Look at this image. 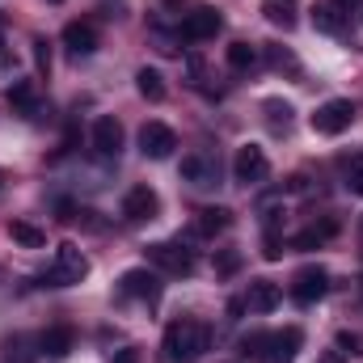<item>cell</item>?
I'll list each match as a JSON object with an SVG mask.
<instances>
[{"label":"cell","mask_w":363,"mask_h":363,"mask_svg":"<svg viewBox=\"0 0 363 363\" xmlns=\"http://www.w3.org/2000/svg\"><path fill=\"white\" fill-rule=\"evenodd\" d=\"M207 347H211V334H207V325H199V321H174V325L165 330V342H161V351H165L169 363L203 359Z\"/></svg>","instance_id":"6da1fadb"},{"label":"cell","mask_w":363,"mask_h":363,"mask_svg":"<svg viewBox=\"0 0 363 363\" xmlns=\"http://www.w3.org/2000/svg\"><path fill=\"white\" fill-rule=\"evenodd\" d=\"M85 274H89V258L81 254L77 241L55 245V262L47 267V287H72V283H81Z\"/></svg>","instance_id":"7a4b0ae2"},{"label":"cell","mask_w":363,"mask_h":363,"mask_svg":"<svg viewBox=\"0 0 363 363\" xmlns=\"http://www.w3.org/2000/svg\"><path fill=\"white\" fill-rule=\"evenodd\" d=\"M144 254H148V262L157 271H165V274H194V267H199L194 262V250H186L182 241H157Z\"/></svg>","instance_id":"3957f363"},{"label":"cell","mask_w":363,"mask_h":363,"mask_svg":"<svg viewBox=\"0 0 363 363\" xmlns=\"http://www.w3.org/2000/svg\"><path fill=\"white\" fill-rule=\"evenodd\" d=\"M351 123H355V106L347 97H330L313 110V131L317 135H342Z\"/></svg>","instance_id":"277c9868"},{"label":"cell","mask_w":363,"mask_h":363,"mask_svg":"<svg viewBox=\"0 0 363 363\" xmlns=\"http://www.w3.org/2000/svg\"><path fill=\"white\" fill-rule=\"evenodd\" d=\"M233 178L241 182V186H262V182L271 178V161H267V152H262L258 144H241L237 157H233Z\"/></svg>","instance_id":"5b68a950"},{"label":"cell","mask_w":363,"mask_h":363,"mask_svg":"<svg viewBox=\"0 0 363 363\" xmlns=\"http://www.w3.org/2000/svg\"><path fill=\"white\" fill-rule=\"evenodd\" d=\"M118 296L140 300V304H157L161 300V279H157V271H148V267H131V271H123V279H118Z\"/></svg>","instance_id":"8992f818"},{"label":"cell","mask_w":363,"mask_h":363,"mask_svg":"<svg viewBox=\"0 0 363 363\" xmlns=\"http://www.w3.org/2000/svg\"><path fill=\"white\" fill-rule=\"evenodd\" d=\"M325 291H330V271H325V267H300L296 279H291V300L304 304V308L317 304Z\"/></svg>","instance_id":"52a82bcc"},{"label":"cell","mask_w":363,"mask_h":363,"mask_svg":"<svg viewBox=\"0 0 363 363\" xmlns=\"http://www.w3.org/2000/svg\"><path fill=\"white\" fill-rule=\"evenodd\" d=\"M174 148H178L174 127H165V123H144V127H140V152H144L148 161H169Z\"/></svg>","instance_id":"ba28073f"},{"label":"cell","mask_w":363,"mask_h":363,"mask_svg":"<svg viewBox=\"0 0 363 363\" xmlns=\"http://www.w3.org/2000/svg\"><path fill=\"white\" fill-rule=\"evenodd\" d=\"M220 30H224V17H220V9H211V4L186 13V21H182V38H186V43H207V38H216Z\"/></svg>","instance_id":"9c48e42d"},{"label":"cell","mask_w":363,"mask_h":363,"mask_svg":"<svg viewBox=\"0 0 363 363\" xmlns=\"http://www.w3.org/2000/svg\"><path fill=\"white\" fill-rule=\"evenodd\" d=\"M123 220H131V224H144V220H157V211H161V199H157V190L152 186H131L127 194H123Z\"/></svg>","instance_id":"30bf717a"},{"label":"cell","mask_w":363,"mask_h":363,"mask_svg":"<svg viewBox=\"0 0 363 363\" xmlns=\"http://www.w3.org/2000/svg\"><path fill=\"white\" fill-rule=\"evenodd\" d=\"M182 182H190V186H199V190L216 186V182H220V165H216V157H207V152H190V157H182Z\"/></svg>","instance_id":"8fae6325"},{"label":"cell","mask_w":363,"mask_h":363,"mask_svg":"<svg viewBox=\"0 0 363 363\" xmlns=\"http://www.w3.org/2000/svg\"><path fill=\"white\" fill-rule=\"evenodd\" d=\"M283 304V291H279V283H271V279H250V287H245V308L250 313H274Z\"/></svg>","instance_id":"7c38bea8"},{"label":"cell","mask_w":363,"mask_h":363,"mask_svg":"<svg viewBox=\"0 0 363 363\" xmlns=\"http://www.w3.org/2000/svg\"><path fill=\"white\" fill-rule=\"evenodd\" d=\"M304 347V334L296 330V325H287L283 334H271L267 338V351H262V363H291L296 359V351Z\"/></svg>","instance_id":"4fadbf2b"},{"label":"cell","mask_w":363,"mask_h":363,"mask_svg":"<svg viewBox=\"0 0 363 363\" xmlns=\"http://www.w3.org/2000/svg\"><path fill=\"white\" fill-rule=\"evenodd\" d=\"M118 148H123V123L110 118V114H101L93 123V152L97 157H118Z\"/></svg>","instance_id":"5bb4252c"},{"label":"cell","mask_w":363,"mask_h":363,"mask_svg":"<svg viewBox=\"0 0 363 363\" xmlns=\"http://www.w3.org/2000/svg\"><path fill=\"white\" fill-rule=\"evenodd\" d=\"M64 47H68L72 55H93V51L101 47L97 26H93V21H68V26H64Z\"/></svg>","instance_id":"9a60e30c"},{"label":"cell","mask_w":363,"mask_h":363,"mask_svg":"<svg viewBox=\"0 0 363 363\" xmlns=\"http://www.w3.org/2000/svg\"><path fill=\"white\" fill-rule=\"evenodd\" d=\"M72 347H77V334H72L68 325H51L47 334H38V351H43V359H68Z\"/></svg>","instance_id":"2e32d148"},{"label":"cell","mask_w":363,"mask_h":363,"mask_svg":"<svg viewBox=\"0 0 363 363\" xmlns=\"http://www.w3.org/2000/svg\"><path fill=\"white\" fill-rule=\"evenodd\" d=\"M4 101H9L13 114H21V118H43V101L34 97V85H30V81H13V85L4 89Z\"/></svg>","instance_id":"e0dca14e"},{"label":"cell","mask_w":363,"mask_h":363,"mask_svg":"<svg viewBox=\"0 0 363 363\" xmlns=\"http://www.w3.org/2000/svg\"><path fill=\"white\" fill-rule=\"evenodd\" d=\"M228 224H233V211H228V207H203V211L194 216L190 237H216V233H224Z\"/></svg>","instance_id":"ac0fdd59"},{"label":"cell","mask_w":363,"mask_h":363,"mask_svg":"<svg viewBox=\"0 0 363 363\" xmlns=\"http://www.w3.org/2000/svg\"><path fill=\"white\" fill-rule=\"evenodd\" d=\"M330 237H338V220H321V224L296 233V237H291V250H317V245H325Z\"/></svg>","instance_id":"d6986e66"},{"label":"cell","mask_w":363,"mask_h":363,"mask_svg":"<svg viewBox=\"0 0 363 363\" xmlns=\"http://www.w3.org/2000/svg\"><path fill=\"white\" fill-rule=\"evenodd\" d=\"M262 114H267V127H271L274 135H287V131H291V114H296V110H291L287 101L267 97V101H262Z\"/></svg>","instance_id":"ffe728a7"},{"label":"cell","mask_w":363,"mask_h":363,"mask_svg":"<svg viewBox=\"0 0 363 363\" xmlns=\"http://www.w3.org/2000/svg\"><path fill=\"white\" fill-rule=\"evenodd\" d=\"M262 13H267L271 26L291 30L296 26V13H300V0H262Z\"/></svg>","instance_id":"44dd1931"},{"label":"cell","mask_w":363,"mask_h":363,"mask_svg":"<svg viewBox=\"0 0 363 363\" xmlns=\"http://www.w3.org/2000/svg\"><path fill=\"white\" fill-rule=\"evenodd\" d=\"M4 355L9 363H34L43 351H38V338H26V334H13L9 342H4Z\"/></svg>","instance_id":"7402d4cb"},{"label":"cell","mask_w":363,"mask_h":363,"mask_svg":"<svg viewBox=\"0 0 363 363\" xmlns=\"http://www.w3.org/2000/svg\"><path fill=\"white\" fill-rule=\"evenodd\" d=\"M313 26H317L321 34H342V30H347V17H342V9H334V4H317V9H313Z\"/></svg>","instance_id":"603a6c76"},{"label":"cell","mask_w":363,"mask_h":363,"mask_svg":"<svg viewBox=\"0 0 363 363\" xmlns=\"http://www.w3.org/2000/svg\"><path fill=\"white\" fill-rule=\"evenodd\" d=\"M9 237H13L21 250H43V245H47V233L34 228V224H26V220H13V224H9Z\"/></svg>","instance_id":"cb8c5ba5"},{"label":"cell","mask_w":363,"mask_h":363,"mask_svg":"<svg viewBox=\"0 0 363 363\" xmlns=\"http://www.w3.org/2000/svg\"><path fill=\"white\" fill-rule=\"evenodd\" d=\"M267 64H271L274 72H287L291 81H300V72H304V68H300V60H296L287 47H279V43H271V47H267Z\"/></svg>","instance_id":"d4e9b609"},{"label":"cell","mask_w":363,"mask_h":363,"mask_svg":"<svg viewBox=\"0 0 363 363\" xmlns=\"http://www.w3.org/2000/svg\"><path fill=\"white\" fill-rule=\"evenodd\" d=\"M135 89L144 93L148 101H165V77L157 68H140L135 72Z\"/></svg>","instance_id":"484cf974"},{"label":"cell","mask_w":363,"mask_h":363,"mask_svg":"<svg viewBox=\"0 0 363 363\" xmlns=\"http://www.w3.org/2000/svg\"><path fill=\"white\" fill-rule=\"evenodd\" d=\"M224 60H228L233 72H250V68H258V47H250V43H233Z\"/></svg>","instance_id":"4316f807"},{"label":"cell","mask_w":363,"mask_h":363,"mask_svg":"<svg viewBox=\"0 0 363 363\" xmlns=\"http://www.w3.org/2000/svg\"><path fill=\"white\" fill-rule=\"evenodd\" d=\"M267 338H271V334H245V338L237 342V351H241L245 359H262V351H267Z\"/></svg>","instance_id":"83f0119b"},{"label":"cell","mask_w":363,"mask_h":363,"mask_svg":"<svg viewBox=\"0 0 363 363\" xmlns=\"http://www.w3.org/2000/svg\"><path fill=\"white\" fill-rule=\"evenodd\" d=\"M241 271V250H220L216 254V274H237Z\"/></svg>","instance_id":"f1b7e54d"},{"label":"cell","mask_w":363,"mask_h":363,"mask_svg":"<svg viewBox=\"0 0 363 363\" xmlns=\"http://www.w3.org/2000/svg\"><path fill=\"white\" fill-rule=\"evenodd\" d=\"M34 64H38V77H51V43L47 38H34Z\"/></svg>","instance_id":"f546056e"},{"label":"cell","mask_w":363,"mask_h":363,"mask_svg":"<svg viewBox=\"0 0 363 363\" xmlns=\"http://www.w3.org/2000/svg\"><path fill=\"white\" fill-rule=\"evenodd\" d=\"M347 186H351V194H359L363 199V152L351 161V174H347Z\"/></svg>","instance_id":"4dcf8cb0"},{"label":"cell","mask_w":363,"mask_h":363,"mask_svg":"<svg viewBox=\"0 0 363 363\" xmlns=\"http://www.w3.org/2000/svg\"><path fill=\"white\" fill-rule=\"evenodd\" d=\"M279 254H283V241H279V233L271 228V233H267V250H262V258H271V262H274Z\"/></svg>","instance_id":"1f68e13d"},{"label":"cell","mask_w":363,"mask_h":363,"mask_svg":"<svg viewBox=\"0 0 363 363\" xmlns=\"http://www.w3.org/2000/svg\"><path fill=\"white\" fill-rule=\"evenodd\" d=\"M338 351H342V355H355V351H359V338L342 330V334H338Z\"/></svg>","instance_id":"d6a6232c"},{"label":"cell","mask_w":363,"mask_h":363,"mask_svg":"<svg viewBox=\"0 0 363 363\" xmlns=\"http://www.w3.org/2000/svg\"><path fill=\"white\" fill-rule=\"evenodd\" d=\"M110 363H140V351H135V347H127V351H118Z\"/></svg>","instance_id":"836d02e7"},{"label":"cell","mask_w":363,"mask_h":363,"mask_svg":"<svg viewBox=\"0 0 363 363\" xmlns=\"http://www.w3.org/2000/svg\"><path fill=\"white\" fill-rule=\"evenodd\" d=\"M0 68H13V47L0 38Z\"/></svg>","instance_id":"e575fe53"},{"label":"cell","mask_w":363,"mask_h":363,"mask_svg":"<svg viewBox=\"0 0 363 363\" xmlns=\"http://www.w3.org/2000/svg\"><path fill=\"white\" fill-rule=\"evenodd\" d=\"M317 363H347V355H342V351H321Z\"/></svg>","instance_id":"d590c367"},{"label":"cell","mask_w":363,"mask_h":363,"mask_svg":"<svg viewBox=\"0 0 363 363\" xmlns=\"http://www.w3.org/2000/svg\"><path fill=\"white\" fill-rule=\"evenodd\" d=\"M241 313H245V296L241 300H228V317H241Z\"/></svg>","instance_id":"8d00e7d4"},{"label":"cell","mask_w":363,"mask_h":363,"mask_svg":"<svg viewBox=\"0 0 363 363\" xmlns=\"http://www.w3.org/2000/svg\"><path fill=\"white\" fill-rule=\"evenodd\" d=\"M330 4H334V9H342V13H351V9H359L363 0H330Z\"/></svg>","instance_id":"74e56055"},{"label":"cell","mask_w":363,"mask_h":363,"mask_svg":"<svg viewBox=\"0 0 363 363\" xmlns=\"http://www.w3.org/2000/svg\"><path fill=\"white\" fill-rule=\"evenodd\" d=\"M359 241H363V216H359Z\"/></svg>","instance_id":"f35d334b"},{"label":"cell","mask_w":363,"mask_h":363,"mask_svg":"<svg viewBox=\"0 0 363 363\" xmlns=\"http://www.w3.org/2000/svg\"><path fill=\"white\" fill-rule=\"evenodd\" d=\"M0 190H4V169H0Z\"/></svg>","instance_id":"ab89813d"},{"label":"cell","mask_w":363,"mask_h":363,"mask_svg":"<svg viewBox=\"0 0 363 363\" xmlns=\"http://www.w3.org/2000/svg\"><path fill=\"white\" fill-rule=\"evenodd\" d=\"M0 30H4V17H0Z\"/></svg>","instance_id":"60d3db41"},{"label":"cell","mask_w":363,"mask_h":363,"mask_svg":"<svg viewBox=\"0 0 363 363\" xmlns=\"http://www.w3.org/2000/svg\"><path fill=\"white\" fill-rule=\"evenodd\" d=\"M51 4H60V0H51Z\"/></svg>","instance_id":"b9f144b4"}]
</instances>
